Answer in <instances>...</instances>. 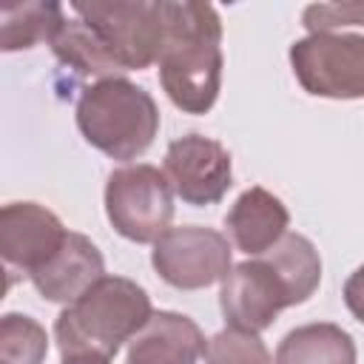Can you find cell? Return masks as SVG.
<instances>
[{
    "label": "cell",
    "mask_w": 364,
    "mask_h": 364,
    "mask_svg": "<svg viewBox=\"0 0 364 364\" xmlns=\"http://www.w3.org/2000/svg\"><path fill=\"white\" fill-rule=\"evenodd\" d=\"M159 82L185 114L213 108L222 85V20L210 3H165Z\"/></svg>",
    "instance_id": "cell-1"
},
{
    "label": "cell",
    "mask_w": 364,
    "mask_h": 364,
    "mask_svg": "<svg viewBox=\"0 0 364 364\" xmlns=\"http://www.w3.org/2000/svg\"><path fill=\"white\" fill-rule=\"evenodd\" d=\"M148 293L125 276H102L54 321L63 358H114L151 318Z\"/></svg>",
    "instance_id": "cell-2"
},
{
    "label": "cell",
    "mask_w": 364,
    "mask_h": 364,
    "mask_svg": "<svg viewBox=\"0 0 364 364\" xmlns=\"http://www.w3.org/2000/svg\"><path fill=\"white\" fill-rule=\"evenodd\" d=\"M77 125L82 136L111 159H136L159 131V111L145 88L117 77L82 91Z\"/></svg>",
    "instance_id": "cell-3"
},
{
    "label": "cell",
    "mask_w": 364,
    "mask_h": 364,
    "mask_svg": "<svg viewBox=\"0 0 364 364\" xmlns=\"http://www.w3.org/2000/svg\"><path fill=\"white\" fill-rule=\"evenodd\" d=\"M105 213L114 230L136 245L156 242L173 219V188L154 165H122L105 182Z\"/></svg>",
    "instance_id": "cell-4"
},
{
    "label": "cell",
    "mask_w": 364,
    "mask_h": 364,
    "mask_svg": "<svg viewBox=\"0 0 364 364\" xmlns=\"http://www.w3.org/2000/svg\"><path fill=\"white\" fill-rule=\"evenodd\" d=\"M71 11L94 28L122 71H142L159 60L165 3H71Z\"/></svg>",
    "instance_id": "cell-5"
},
{
    "label": "cell",
    "mask_w": 364,
    "mask_h": 364,
    "mask_svg": "<svg viewBox=\"0 0 364 364\" xmlns=\"http://www.w3.org/2000/svg\"><path fill=\"white\" fill-rule=\"evenodd\" d=\"M290 65L313 97H364V34H310L290 46Z\"/></svg>",
    "instance_id": "cell-6"
},
{
    "label": "cell",
    "mask_w": 364,
    "mask_h": 364,
    "mask_svg": "<svg viewBox=\"0 0 364 364\" xmlns=\"http://www.w3.org/2000/svg\"><path fill=\"white\" fill-rule=\"evenodd\" d=\"M151 264L171 287L199 290L230 273V242L213 228H168L154 242Z\"/></svg>",
    "instance_id": "cell-7"
},
{
    "label": "cell",
    "mask_w": 364,
    "mask_h": 364,
    "mask_svg": "<svg viewBox=\"0 0 364 364\" xmlns=\"http://www.w3.org/2000/svg\"><path fill=\"white\" fill-rule=\"evenodd\" d=\"M219 304L230 327L259 333L270 327L284 307L299 304V299L276 262L262 253L230 267V273L222 279Z\"/></svg>",
    "instance_id": "cell-8"
},
{
    "label": "cell",
    "mask_w": 364,
    "mask_h": 364,
    "mask_svg": "<svg viewBox=\"0 0 364 364\" xmlns=\"http://www.w3.org/2000/svg\"><path fill=\"white\" fill-rule=\"evenodd\" d=\"M165 176L182 202L196 205V208L213 205L233 185L230 154L222 142L210 136L188 134L168 145Z\"/></svg>",
    "instance_id": "cell-9"
},
{
    "label": "cell",
    "mask_w": 364,
    "mask_h": 364,
    "mask_svg": "<svg viewBox=\"0 0 364 364\" xmlns=\"http://www.w3.org/2000/svg\"><path fill=\"white\" fill-rule=\"evenodd\" d=\"M63 222L37 202H9L0 210V253L9 270H40L65 242Z\"/></svg>",
    "instance_id": "cell-10"
},
{
    "label": "cell",
    "mask_w": 364,
    "mask_h": 364,
    "mask_svg": "<svg viewBox=\"0 0 364 364\" xmlns=\"http://www.w3.org/2000/svg\"><path fill=\"white\" fill-rule=\"evenodd\" d=\"M102 276H105V262L97 245L88 236L68 230L60 250L40 270L31 273V282L43 299L71 304Z\"/></svg>",
    "instance_id": "cell-11"
},
{
    "label": "cell",
    "mask_w": 364,
    "mask_h": 364,
    "mask_svg": "<svg viewBox=\"0 0 364 364\" xmlns=\"http://www.w3.org/2000/svg\"><path fill=\"white\" fill-rule=\"evenodd\" d=\"M205 336L199 324L182 313L159 310L128 341L125 364H196L205 355Z\"/></svg>",
    "instance_id": "cell-12"
},
{
    "label": "cell",
    "mask_w": 364,
    "mask_h": 364,
    "mask_svg": "<svg viewBox=\"0 0 364 364\" xmlns=\"http://www.w3.org/2000/svg\"><path fill=\"white\" fill-rule=\"evenodd\" d=\"M290 225V213L279 196L264 188H247L225 216V228L233 245L247 256H262L270 250Z\"/></svg>",
    "instance_id": "cell-13"
},
{
    "label": "cell",
    "mask_w": 364,
    "mask_h": 364,
    "mask_svg": "<svg viewBox=\"0 0 364 364\" xmlns=\"http://www.w3.org/2000/svg\"><path fill=\"white\" fill-rule=\"evenodd\" d=\"M273 364H355V341L338 324H304L279 341Z\"/></svg>",
    "instance_id": "cell-14"
},
{
    "label": "cell",
    "mask_w": 364,
    "mask_h": 364,
    "mask_svg": "<svg viewBox=\"0 0 364 364\" xmlns=\"http://www.w3.org/2000/svg\"><path fill=\"white\" fill-rule=\"evenodd\" d=\"M51 51L65 68L77 71L80 77H94L97 82L117 80L119 74H125L119 63L111 57V51L105 48V43L94 34V28L80 17L63 23V28L51 40Z\"/></svg>",
    "instance_id": "cell-15"
},
{
    "label": "cell",
    "mask_w": 364,
    "mask_h": 364,
    "mask_svg": "<svg viewBox=\"0 0 364 364\" xmlns=\"http://www.w3.org/2000/svg\"><path fill=\"white\" fill-rule=\"evenodd\" d=\"M65 20L68 17L60 3H0V48L20 51L37 43H51Z\"/></svg>",
    "instance_id": "cell-16"
},
{
    "label": "cell",
    "mask_w": 364,
    "mask_h": 364,
    "mask_svg": "<svg viewBox=\"0 0 364 364\" xmlns=\"http://www.w3.org/2000/svg\"><path fill=\"white\" fill-rule=\"evenodd\" d=\"M48 353L46 330L23 313H6L0 321V364H43Z\"/></svg>",
    "instance_id": "cell-17"
},
{
    "label": "cell",
    "mask_w": 364,
    "mask_h": 364,
    "mask_svg": "<svg viewBox=\"0 0 364 364\" xmlns=\"http://www.w3.org/2000/svg\"><path fill=\"white\" fill-rule=\"evenodd\" d=\"M205 364H273L259 333L228 327L208 338Z\"/></svg>",
    "instance_id": "cell-18"
},
{
    "label": "cell",
    "mask_w": 364,
    "mask_h": 364,
    "mask_svg": "<svg viewBox=\"0 0 364 364\" xmlns=\"http://www.w3.org/2000/svg\"><path fill=\"white\" fill-rule=\"evenodd\" d=\"M301 23L310 34H330L347 26H364V3H316L304 9Z\"/></svg>",
    "instance_id": "cell-19"
},
{
    "label": "cell",
    "mask_w": 364,
    "mask_h": 364,
    "mask_svg": "<svg viewBox=\"0 0 364 364\" xmlns=\"http://www.w3.org/2000/svg\"><path fill=\"white\" fill-rule=\"evenodd\" d=\"M344 304L347 310L364 324V264L355 267L350 273V279L344 282Z\"/></svg>",
    "instance_id": "cell-20"
},
{
    "label": "cell",
    "mask_w": 364,
    "mask_h": 364,
    "mask_svg": "<svg viewBox=\"0 0 364 364\" xmlns=\"http://www.w3.org/2000/svg\"><path fill=\"white\" fill-rule=\"evenodd\" d=\"M63 364H108L102 358H63Z\"/></svg>",
    "instance_id": "cell-21"
}]
</instances>
